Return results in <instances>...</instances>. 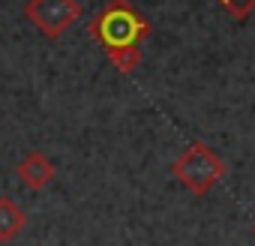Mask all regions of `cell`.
I'll return each mask as SVG.
<instances>
[{
	"label": "cell",
	"instance_id": "6da1fadb",
	"mask_svg": "<svg viewBox=\"0 0 255 246\" xmlns=\"http://www.w3.org/2000/svg\"><path fill=\"white\" fill-rule=\"evenodd\" d=\"M150 21L129 3V0H108V3L90 18L87 33L105 48H123V45H141L150 36Z\"/></svg>",
	"mask_w": 255,
	"mask_h": 246
},
{
	"label": "cell",
	"instance_id": "7a4b0ae2",
	"mask_svg": "<svg viewBox=\"0 0 255 246\" xmlns=\"http://www.w3.org/2000/svg\"><path fill=\"white\" fill-rule=\"evenodd\" d=\"M174 180H180L192 195H207L219 180H225L228 165L225 159L204 141H192L174 162H171Z\"/></svg>",
	"mask_w": 255,
	"mask_h": 246
},
{
	"label": "cell",
	"instance_id": "3957f363",
	"mask_svg": "<svg viewBox=\"0 0 255 246\" xmlns=\"http://www.w3.org/2000/svg\"><path fill=\"white\" fill-rule=\"evenodd\" d=\"M24 15L42 36L60 39L81 18V3L78 0H27Z\"/></svg>",
	"mask_w": 255,
	"mask_h": 246
},
{
	"label": "cell",
	"instance_id": "277c9868",
	"mask_svg": "<svg viewBox=\"0 0 255 246\" xmlns=\"http://www.w3.org/2000/svg\"><path fill=\"white\" fill-rule=\"evenodd\" d=\"M57 174V165L42 153V150H30L21 156V162L15 165V177L30 189V192H42Z\"/></svg>",
	"mask_w": 255,
	"mask_h": 246
},
{
	"label": "cell",
	"instance_id": "5b68a950",
	"mask_svg": "<svg viewBox=\"0 0 255 246\" xmlns=\"http://www.w3.org/2000/svg\"><path fill=\"white\" fill-rule=\"evenodd\" d=\"M27 225L24 210L9 198V195H0V243H12Z\"/></svg>",
	"mask_w": 255,
	"mask_h": 246
},
{
	"label": "cell",
	"instance_id": "8992f818",
	"mask_svg": "<svg viewBox=\"0 0 255 246\" xmlns=\"http://www.w3.org/2000/svg\"><path fill=\"white\" fill-rule=\"evenodd\" d=\"M108 54V60H111V66L117 69V72H123V75H132L138 66H141V45H123V48H111V51H105Z\"/></svg>",
	"mask_w": 255,
	"mask_h": 246
},
{
	"label": "cell",
	"instance_id": "52a82bcc",
	"mask_svg": "<svg viewBox=\"0 0 255 246\" xmlns=\"http://www.w3.org/2000/svg\"><path fill=\"white\" fill-rule=\"evenodd\" d=\"M216 3L234 18V21H246L255 9V0H216Z\"/></svg>",
	"mask_w": 255,
	"mask_h": 246
}]
</instances>
